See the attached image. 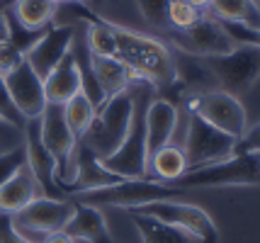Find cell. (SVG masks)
I'll return each mask as SVG.
<instances>
[{
  "label": "cell",
  "mask_w": 260,
  "mask_h": 243,
  "mask_svg": "<svg viewBox=\"0 0 260 243\" xmlns=\"http://www.w3.org/2000/svg\"><path fill=\"white\" fill-rule=\"evenodd\" d=\"M73 217L63 226V233L73 238V243H114L107 219L102 214L100 207H92V204H83L73 199Z\"/></svg>",
  "instance_id": "18"
},
{
  "label": "cell",
  "mask_w": 260,
  "mask_h": 243,
  "mask_svg": "<svg viewBox=\"0 0 260 243\" xmlns=\"http://www.w3.org/2000/svg\"><path fill=\"white\" fill-rule=\"evenodd\" d=\"M12 0H0V39H8V10Z\"/></svg>",
  "instance_id": "35"
},
{
  "label": "cell",
  "mask_w": 260,
  "mask_h": 243,
  "mask_svg": "<svg viewBox=\"0 0 260 243\" xmlns=\"http://www.w3.org/2000/svg\"><path fill=\"white\" fill-rule=\"evenodd\" d=\"M0 243H32V241H27L22 233L15 229L10 214L0 212Z\"/></svg>",
  "instance_id": "34"
},
{
  "label": "cell",
  "mask_w": 260,
  "mask_h": 243,
  "mask_svg": "<svg viewBox=\"0 0 260 243\" xmlns=\"http://www.w3.org/2000/svg\"><path fill=\"white\" fill-rule=\"evenodd\" d=\"M95 107H92V102L85 97V93L80 90V93H76L71 100H68L66 105H63V119H66L68 129L73 131V136L76 139H83V134L88 131V127L92 124V119H95Z\"/></svg>",
  "instance_id": "26"
},
{
  "label": "cell",
  "mask_w": 260,
  "mask_h": 243,
  "mask_svg": "<svg viewBox=\"0 0 260 243\" xmlns=\"http://www.w3.org/2000/svg\"><path fill=\"white\" fill-rule=\"evenodd\" d=\"M73 209H76L73 199L39 195L22 212L12 214V224L27 241L42 243L44 236H49V233L63 231V226L73 217Z\"/></svg>",
  "instance_id": "7"
},
{
  "label": "cell",
  "mask_w": 260,
  "mask_h": 243,
  "mask_svg": "<svg viewBox=\"0 0 260 243\" xmlns=\"http://www.w3.org/2000/svg\"><path fill=\"white\" fill-rule=\"evenodd\" d=\"M187 112L202 117L212 127L224 131L234 139H241L243 131L248 129V115L246 107L236 95L224 93V90H209L200 95H187L185 97Z\"/></svg>",
  "instance_id": "9"
},
{
  "label": "cell",
  "mask_w": 260,
  "mask_h": 243,
  "mask_svg": "<svg viewBox=\"0 0 260 243\" xmlns=\"http://www.w3.org/2000/svg\"><path fill=\"white\" fill-rule=\"evenodd\" d=\"M112 34L114 47H117L114 58H119L134 73L136 81L151 83L156 90H168L175 83V58L163 39L126 29L114 22Z\"/></svg>",
  "instance_id": "1"
},
{
  "label": "cell",
  "mask_w": 260,
  "mask_h": 243,
  "mask_svg": "<svg viewBox=\"0 0 260 243\" xmlns=\"http://www.w3.org/2000/svg\"><path fill=\"white\" fill-rule=\"evenodd\" d=\"M185 3L194 5L197 10H209V3H212V0H185Z\"/></svg>",
  "instance_id": "37"
},
{
  "label": "cell",
  "mask_w": 260,
  "mask_h": 243,
  "mask_svg": "<svg viewBox=\"0 0 260 243\" xmlns=\"http://www.w3.org/2000/svg\"><path fill=\"white\" fill-rule=\"evenodd\" d=\"M132 115H134V90L129 85L126 90L105 100V105L95 112L92 124L80 141L100 158L110 156L124 141L129 124H132Z\"/></svg>",
  "instance_id": "3"
},
{
  "label": "cell",
  "mask_w": 260,
  "mask_h": 243,
  "mask_svg": "<svg viewBox=\"0 0 260 243\" xmlns=\"http://www.w3.org/2000/svg\"><path fill=\"white\" fill-rule=\"evenodd\" d=\"M168 3L170 0H136L144 20L158 29H168Z\"/></svg>",
  "instance_id": "29"
},
{
  "label": "cell",
  "mask_w": 260,
  "mask_h": 243,
  "mask_svg": "<svg viewBox=\"0 0 260 243\" xmlns=\"http://www.w3.org/2000/svg\"><path fill=\"white\" fill-rule=\"evenodd\" d=\"M187 173V161H185V153L182 149L166 144L160 146L156 153L148 156V175H153L158 183L173 185L180 175Z\"/></svg>",
  "instance_id": "23"
},
{
  "label": "cell",
  "mask_w": 260,
  "mask_h": 243,
  "mask_svg": "<svg viewBox=\"0 0 260 243\" xmlns=\"http://www.w3.org/2000/svg\"><path fill=\"white\" fill-rule=\"evenodd\" d=\"M221 22V20H219ZM226 34L236 42V44H243V47H253L260 51V29H250L246 24H236V22H221Z\"/></svg>",
  "instance_id": "31"
},
{
  "label": "cell",
  "mask_w": 260,
  "mask_h": 243,
  "mask_svg": "<svg viewBox=\"0 0 260 243\" xmlns=\"http://www.w3.org/2000/svg\"><path fill=\"white\" fill-rule=\"evenodd\" d=\"M258 3H260V0H258Z\"/></svg>",
  "instance_id": "40"
},
{
  "label": "cell",
  "mask_w": 260,
  "mask_h": 243,
  "mask_svg": "<svg viewBox=\"0 0 260 243\" xmlns=\"http://www.w3.org/2000/svg\"><path fill=\"white\" fill-rule=\"evenodd\" d=\"M132 221H134L136 231L141 243H197V238H192L190 233L180 231L175 226H170L166 221L146 217V214H139V212H129Z\"/></svg>",
  "instance_id": "24"
},
{
  "label": "cell",
  "mask_w": 260,
  "mask_h": 243,
  "mask_svg": "<svg viewBox=\"0 0 260 243\" xmlns=\"http://www.w3.org/2000/svg\"><path fill=\"white\" fill-rule=\"evenodd\" d=\"M202 17V10H197L194 5L185 0H170L168 3V29H190L197 20Z\"/></svg>",
  "instance_id": "27"
},
{
  "label": "cell",
  "mask_w": 260,
  "mask_h": 243,
  "mask_svg": "<svg viewBox=\"0 0 260 243\" xmlns=\"http://www.w3.org/2000/svg\"><path fill=\"white\" fill-rule=\"evenodd\" d=\"M39 134L46 151L56 161V183L63 192V185L71 183L76 170V146H78V139L73 136V131L63 119V105H46L39 117Z\"/></svg>",
  "instance_id": "10"
},
{
  "label": "cell",
  "mask_w": 260,
  "mask_h": 243,
  "mask_svg": "<svg viewBox=\"0 0 260 243\" xmlns=\"http://www.w3.org/2000/svg\"><path fill=\"white\" fill-rule=\"evenodd\" d=\"M182 190L158 180H119L114 185L100 187V190H88L73 195L76 202L92 204V207H119V209H139L144 204L158 202V199H175L180 197Z\"/></svg>",
  "instance_id": "5"
},
{
  "label": "cell",
  "mask_w": 260,
  "mask_h": 243,
  "mask_svg": "<svg viewBox=\"0 0 260 243\" xmlns=\"http://www.w3.org/2000/svg\"><path fill=\"white\" fill-rule=\"evenodd\" d=\"M88 56H90V68L95 73V81L100 85V90L105 93V100L117 93H122V90H126L136 81V76L126 68L119 58L92 56L90 51H88Z\"/></svg>",
  "instance_id": "21"
},
{
  "label": "cell",
  "mask_w": 260,
  "mask_h": 243,
  "mask_svg": "<svg viewBox=\"0 0 260 243\" xmlns=\"http://www.w3.org/2000/svg\"><path fill=\"white\" fill-rule=\"evenodd\" d=\"M236 153H260V122L243 131L236 141Z\"/></svg>",
  "instance_id": "33"
},
{
  "label": "cell",
  "mask_w": 260,
  "mask_h": 243,
  "mask_svg": "<svg viewBox=\"0 0 260 243\" xmlns=\"http://www.w3.org/2000/svg\"><path fill=\"white\" fill-rule=\"evenodd\" d=\"M207 68L212 71L219 90L231 95H243L258 83L260 78V51L253 47L236 44L229 54L204 58Z\"/></svg>",
  "instance_id": "8"
},
{
  "label": "cell",
  "mask_w": 260,
  "mask_h": 243,
  "mask_svg": "<svg viewBox=\"0 0 260 243\" xmlns=\"http://www.w3.org/2000/svg\"><path fill=\"white\" fill-rule=\"evenodd\" d=\"M129 212H139V214H146V217L166 221L170 226L190 233L192 238H197V243H219V229H216L214 219L202 207L190 204V202L158 199V202L144 204L139 209H129Z\"/></svg>",
  "instance_id": "12"
},
{
  "label": "cell",
  "mask_w": 260,
  "mask_h": 243,
  "mask_svg": "<svg viewBox=\"0 0 260 243\" xmlns=\"http://www.w3.org/2000/svg\"><path fill=\"white\" fill-rule=\"evenodd\" d=\"M236 141L238 139L219 131L209 122H204L202 117L187 112V131H185V141H182L187 170L231 158L236 153Z\"/></svg>",
  "instance_id": "6"
},
{
  "label": "cell",
  "mask_w": 260,
  "mask_h": 243,
  "mask_svg": "<svg viewBox=\"0 0 260 243\" xmlns=\"http://www.w3.org/2000/svg\"><path fill=\"white\" fill-rule=\"evenodd\" d=\"M27 165V151H24V141L10 146L8 151H0V185L8 183L17 170H22Z\"/></svg>",
  "instance_id": "28"
},
{
  "label": "cell",
  "mask_w": 260,
  "mask_h": 243,
  "mask_svg": "<svg viewBox=\"0 0 260 243\" xmlns=\"http://www.w3.org/2000/svg\"><path fill=\"white\" fill-rule=\"evenodd\" d=\"M76 93H80V71L73 49L58 61V66L44 78V95L49 105H66Z\"/></svg>",
  "instance_id": "19"
},
{
  "label": "cell",
  "mask_w": 260,
  "mask_h": 243,
  "mask_svg": "<svg viewBox=\"0 0 260 243\" xmlns=\"http://www.w3.org/2000/svg\"><path fill=\"white\" fill-rule=\"evenodd\" d=\"M39 195H42L39 183L34 180L32 170L24 165L22 170H17L8 183L0 185V212L12 217V214L22 212V209L27 207L32 199H37Z\"/></svg>",
  "instance_id": "20"
},
{
  "label": "cell",
  "mask_w": 260,
  "mask_h": 243,
  "mask_svg": "<svg viewBox=\"0 0 260 243\" xmlns=\"http://www.w3.org/2000/svg\"><path fill=\"white\" fill-rule=\"evenodd\" d=\"M173 187L197 190V187H260V153H234L226 161L212 163L187 170Z\"/></svg>",
  "instance_id": "4"
},
{
  "label": "cell",
  "mask_w": 260,
  "mask_h": 243,
  "mask_svg": "<svg viewBox=\"0 0 260 243\" xmlns=\"http://www.w3.org/2000/svg\"><path fill=\"white\" fill-rule=\"evenodd\" d=\"M24 151H27V168L32 170L34 180L44 197H61V187L56 183V161L46 151L42 134H39V119L24 122Z\"/></svg>",
  "instance_id": "15"
},
{
  "label": "cell",
  "mask_w": 260,
  "mask_h": 243,
  "mask_svg": "<svg viewBox=\"0 0 260 243\" xmlns=\"http://www.w3.org/2000/svg\"><path fill=\"white\" fill-rule=\"evenodd\" d=\"M166 44H173L175 51L190 54L197 58H212L229 54L236 47V42L226 34L224 24L216 20L214 15H202L190 29H168V34L163 39Z\"/></svg>",
  "instance_id": "11"
},
{
  "label": "cell",
  "mask_w": 260,
  "mask_h": 243,
  "mask_svg": "<svg viewBox=\"0 0 260 243\" xmlns=\"http://www.w3.org/2000/svg\"><path fill=\"white\" fill-rule=\"evenodd\" d=\"M5 85H8V93H10L15 107L20 110V115L24 119H39L42 117L44 107L49 105L44 95V81L32 71L27 58L5 76Z\"/></svg>",
  "instance_id": "14"
},
{
  "label": "cell",
  "mask_w": 260,
  "mask_h": 243,
  "mask_svg": "<svg viewBox=\"0 0 260 243\" xmlns=\"http://www.w3.org/2000/svg\"><path fill=\"white\" fill-rule=\"evenodd\" d=\"M209 10L221 22H236V24H246L250 29H260L258 0H212Z\"/></svg>",
  "instance_id": "25"
},
{
  "label": "cell",
  "mask_w": 260,
  "mask_h": 243,
  "mask_svg": "<svg viewBox=\"0 0 260 243\" xmlns=\"http://www.w3.org/2000/svg\"><path fill=\"white\" fill-rule=\"evenodd\" d=\"M56 0H12L10 12L17 22L27 29H46L49 24H54V17L58 12Z\"/></svg>",
  "instance_id": "22"
},
{
  "label": "cell",
  "mask_w": 260,
  "mask_h": 243,
  "mask_svg": "<svg viewBox=\"0 0 260 243\" xmlns=\"http://www.w3.org/2000/svg\"><path fill=\"white\" fill-rule=\"evenodd\" d=\"M180 122V112L178 105L168 100V97H158L153 95L146 105V149L148 156L156 153L160 146L170 144L175 129Z\"/></svg>",
  "instance_id": "17"
},
{
  "label": "cell",
  "mask_w": 260,
  "mask_h": 243,
  "mask_svg": "<svg viewBox=\"0 0 260 243\" xmlns=\"http://www.w3.org/2000/svg\"><path fill=\"white\" fill-rule=\"evenodd\" d=\"M42 243H73V238L71 236H66L63 231H56V233H49V236H44V241Z\"/></svg>",
  "instance_id": "36"
},
{
  "label": "cell",
  "mask_w": 260,
  "mask_h": 243,
  "mask_svg": "<svg viewBox=\"0 0 260 243\" xmlns=\"http://www.w3.org/2000/svg\"><path fill=\"white\" fill-rule=\"evenodd\" d=\"M5 131H20V129L10 127V124H5V122L0 119V139H5Z\"/></svg>",
  "instance_id": "38"
},
{
  "label": "cell",
  "mask_w": 260,
  "mask_h": 243,
  "mask_svg": "<svg viewBox=\"0 0 260 243\" xmlns=\"http://www.w3.org/2000/svg\"><path fill=\"white\" fill-rule=\"evenodd\" d=\"M22 61H24V51H20L10 39H0V76H8Z\"/></svg>",
  "instance_id": "32"
},
{
  "label": "cell",
  "mask_w": 260,
  "mask_h": 243,
  "mask_svg": "<svg viewBox=\"0 0 260 243\" xmlns=\"http://www.w3.org/2000/svg\"><path fill=\"white\" fill-rule=\"evenodd\" d=\"M56 3H83V0H56Z\"/></svg>",
  "instance_id": "39"
},
{
  "label": "cell",
  "mask_w": 260,
  "mask_h": 243,
  "mask_svg": "<svg viewBox=\"0 0 260 243\" xmlns=\"http://www.w3.org/2000/svg\"><path fill=\"white\" fill-rule=\"evenodd\" d=\"M134 115L124 141L117 149L100 158V163L124 180H146L148 178V149H146V105L156 95V88L146 81H134Z\"/></svg>",
  "instance_id": "2"
},
{
  "label": "cell",
  "mask_w": 260,
  "mask_h": 243,
  "mask_svg": "<svg viewBox=\"0 0 260 243\" xmlns=\"http://www.w3.org/2000/svg\"><path fill=\"white\" fill-rule=\"evenodd\" d=\"M0 119H3L5 124L15 127V129H24V122H27V119L20 115V110L15 107V102H12L10 93H8V85H5V76H0Z\"/></svg>",
  "instance_id": "30"
},
{
  "label": "cell",
  "mask_w": 260,
  "mask_h": 243,
  "mask_svg": "<svg viewBox=\"0 0 260 243\" xmlns=\"http://www.w3.org/2000/svg\"><path fill=\"white\" fill-rule=\"evenodd\" d=\"M76 39V27L73 24H49L46 32L39 37V42L34 44L24 58L32 66V71L44 81L46 76L58 66V61L66 56Z\"/></svg>",
  "instance_id": "13"
},
{
  "label": "cell",
  "mask_w": 260,
  "mask_h": 243,
  "mask_svg": "<svg viewBox=\"0 0 260 243\" xmlns=\"http://www.w3.org/2000/svg\"><path fill=\"white\" fill-rule=\"evenodd\" d=\"M119 180H124V178H117L114 173H110L100 163V156L92 153L83 141H78V146H76V170H73L71 183L63 185V192L78 195V192H88V190H100V187L114 185Z\"/></svg>",
  "instance_id": "16"
}]
</instances>
